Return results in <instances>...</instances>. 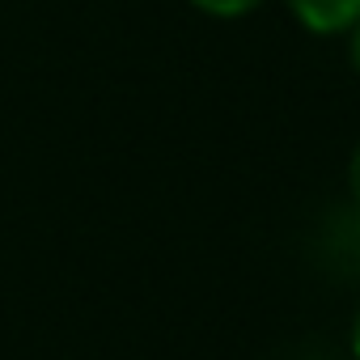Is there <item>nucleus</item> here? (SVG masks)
Listing matches in <instances>:
<instances>
[{
  "mask_svg": "<svg viewBox=\"0 0 360 360\" xmlns=\"http://www.w3.org/2000/svg\"><path fill=\"white\" fill-rule=\"evenodd\" d=\"M309 34H347L360 22V0H284Z\"/></svg>",
  "mask_w": 360,
  "mask_h": 360,
  "instance_id": "f257e3e1",
  "label": "nucleus"
},
{
  "mask_svg": "<svg viewBox=\"0 0 360 360\" xmlns=\"http://www.w3.org/2000/svg\"><path fill=\"white\" fill-rule=\"evenodd\" d=\"M187 5H195V9H200V13H208V18L233 22V18H246V13L263 9L267 0H187Z\"/></svg>",
  "mask_w": 360,
  "mask_h": 360,
  "instance_id": "f03ea898",
  "label": "nucleus"
},
{
  "mask_svg": "<svg viewBox=\"0 0 360 360\" xmlns=\"http://www.w3.org/2000/svg\"><path fill=\"white\" fill-rule=\"evenodd\" d=\"M347 195H352V204L360 208V144H356V153H352V161H347Z\"/></svg>",
  "mask_w": 360,
  "mask_h": 360,
  "instance_id": "7ed1b4c3",
  "label": "nucleus"
},
{
  "mask_svg": "<svg viewBox=\"0 0 360 360\" xmlns=\"http://www.w3.org/2000/svg\"><path fill=\"white\" fill-rule=\"evenodd\" d=\"M347 34H352V43H347V56H352V68L360 72V22H356Z\"/></svg>",
  "mask_w": 360,
  "mask_h": 360,
  "instance_id": "20e7f679",
  "label": "nucleus"
},
{
  "mask_svg": "<svg viewBox=\"0 0 360 360\" xmlns=\"http://www.w3.org/2000/svg\"><path fill=\"white\" fill-rule=\"evenodd\" d=\"M352 356L360 360V309H356V322H352Z\"/></svg>",
  "mask_w": 360,
  "mask_h": 360,
  "instance_id": "39448f33",
  "label": "nucleus"
}]
</instances>
